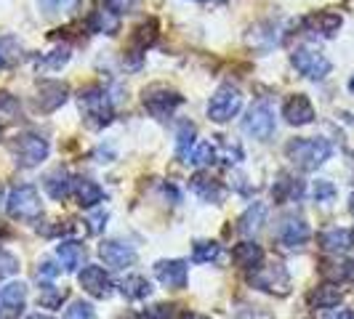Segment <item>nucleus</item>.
Instances as JSON below:
<instances>
[{
	"instance_id": "1",
	"label": "nucleus",
	"mask_w": 354,
	"mask_h": 319,
	"mask_svg": "<svg viewBox=\"0 0 354 319\" xmlns=\"http://www.w3.org/2000/svg\"><path fill=\"white\" fill-rule=\"evenodd\" d=\"M285 155H288V160L299 171L312 173V171L322 168L330 160L333 146H330L328 139H293V142H288V146H285Z\"/></svg>"
},
{
	"instance_id": "2",
	"label": "nucleus",
	"mask_w": 354,
	"mask_h": 319,
	"mask_svg": "<svg viewBox=\"0 0 354 319\" xmlns=\"http://www.w3.org/2000/svg\"><path fill=\"white\" fill-rule=\"evenodd\" d=\"M80 102V112H83V120L88 125L91 130H102L106 125L112 123L115 112H112V102L106 96V90L102 86H88V88L80 90L77 96Z\"/></svg>"
},
{
	"instance_id": "3",
	"label": "nucleus",
	"mask_w": 354,
	"mask_h": 319,
	"mask_svg": "<svg viewBox=\"0 0 354 319\" xmlns=\"http://www.w3.org/2000/svg\"><path fill=\"white\" fill-rule=\"evenodd\" d=\"M6 211L14 221H24V224H35L37 218L43 215V202L40 195L32 184H21L14 186L8 197H6Z\"/></svg>"
},
{
	"instance_id": "4",
	"label": "nucleus",
	"mask_w": 354,
	"mask_h": 319,
	"mask_svg": "<svg viewBox=\"0 0 354 319\" xmlns=\"http://www.w3.org/2000/svg\"><path fill=\"white\" fill-rule=\"evenodd\" d=\"M248 282L261 290V293H269V296H277V298H285L290 293V274L280 261L274 264H261L253 269V274L248 277Z\"/></svg>"
},
{
	"instance_id": "5",
	"label": "nucleus",
	"mask_w": 354,
	"mask_h": 319,
	"mask_svg": "<svg viewBox=\"0 0 354 319\" xmlns=\"http://www.w3.org/2000/svg\"><path fill=\"white\" fill-rule=\"evenodd\" d=\"M142 102H144V109H147L152 117L165 120V117H171L178 106L184 104V96H181L178 90L162 86V83H155V86L144 88Z\"/></svg>"
},
{
	"instance_id": "6",
	"label": "nucleus",
	"mask_w": 354,
	"mask_h": 319,
	"mask_svg": "<svg viewBox=\"0 0 354 319\" xmlns=\"http://www.w3.org/2000/svg\"><path fill=\"white\" fill-rule=\"evenodd\" d=\"M290 64L296 67L299 75L309 77V80H325L330 75V70H333L330 59L325 53H319L317 48H312V46L296 48V51L290 53Z\"/></svg>"
},
{
	"instance_id": "7",
	"label": "nucleus",
	"mask_w": 354,
	"mask_h": 319,
	"mask_svg": "<svg viewBox=\"0 0 354 319\" xmlns=\"http://www.w3.org/2000/svg\"><path fill=\"white\" fill-rule=\"evenodd\" d=\"M48 152H51L48 142L43 136H37V133H21V136H17L11 142V155H14V160H17L21 168H35V165H40L43 160L48 157Z\"/></svg>"
},
{
	"instance_id": "8",
	"label": "nucleus",
	"mask_w": 354,
	"mask_h": 319,
	"mask_svg": "<svg viewBox=\"0 0 354 319\" xmlns=\"http://www.w3.org/2000/svg\"><path fill=\"white\" fill-rule=\"evenodd\" d=\"M274 128H277V123H274V109H272V104L266 99H259L248 109V115L243 117V130L248 136H253V139H259V142L272 139Z\"/></svg>"
},
{
	"instance_id": "9",
	"label": "nucleus",
	"mask_w": 354,
	"mask_h": 319,
	"mask_svg": "<svg viewBox=\"0 0 354 319\" xmlns=\"http://www.w3.org/2000/svg\"><path fill=\"white\" fill-rule=\"evenodd\" d=\"M240 106H243V93H240V88H234V86H221V88L211 96V102H208V117L218 125L230 123L232 117L240 112Z\"/></svg>"
},
{
	"instance_id": "10",
	"label": "nucleus",
	"mask_w": 354,
	"mask_h": 319,
	"mask_svg": "<svg viewBox=\"0 0 354 319\" xmlns=\"http://www.w3.org/2000/svg\"><path fill=\"white\" fill-rule=\"evenodd\" d=\"M77 282H80V287L88 293L91 298H99V301H106L112 296V290H115L109 274H106L102 266H93V264L83 266V271L77 274Z\"/></svg>"
},
{
	"instance_id": "11",
	"label": "nucleus",
	"mask_w": 354,
	"mask_h": 319,
	"mask_svg": "<svg viewBox=\"0 0 354 319\" xmlns=\"http://www.w3.org/2000/svg\"><path fill=\"white\" fill-rule=\"evenodd\" d=\"M67 99H70V86L67 83H62V80H40L35 104L43 115L56 112L59 106L67 104Z\"/></svg>"
},
{
	"instance_id": "12",
	"label": "nucleus",
	"mask_w": 354,
	"mask_h": 319,
	"mask_svg": "<svg viewBox=\"0 0 354 319\" xmlns=\"http://www.w3.org/2000/svg\"><path fill=\"white\" fill-rule=\"evenodd\" d=\"M155 277L168 290H181V287H187V277H189L187 261H181V258H162V261L155 264Z\"/></svg>"
},
{
	"instance_id": "13",
	"label": "nucleus",
	"mask_w": 354,
	"mask_h": 319,
	"mask_svg": "<svg viewBox=\"0 0 354 319\" xmlns=\"http://www.w3.org/2000/svg\"><path fill=\"white\" fill-rule=\"evenodd\" d=\"M312 237V229L309 224L304 221L301 215H285L280 221V229H277V240L283 242L285 248H301L309 242Z\"/></svg>"
},
{
	"instance_id": "14",
	"label": "nucleus",
	"mask_w": 354,
	"mask_h": 319,
	"mask_svg": "<svg viewBox=\"0 0 354 319\" xmlns=\"http://www.w3.org/2000/svg\"><path fill=\"white\" fill-rule=\"evenodd\" d=\"M99 255L112 269H125V266L136 264V248L123 242V240H104L99 245Z\"/></svg>"
},
{
	"instance_id": "15",
	"label": "nucleus",
	"mask_w": 354,
	"mask_h": 319,
	"mask_svg": "<svg viewBox=\"0 0 354 319\" xmlns=\"http://www.w3.org/2000/svg\"><path fill=\"white\" fill-rule=\"evenodd\" d=\"M283 117L288 125L301 128V125L315 123V106H312V102L304 93H293V96H288V102L283 104Z\"/></svg>"
},
{
	"instance_id": "16",
	"label": "nucleus",
	"mask_w": 354,
	"mask_h": 319,
	"mask_svg": "<svg viewBox=\"0 0 354 319\" xmlns=\"http://www.w3.org/2000/svg\"><path fill=\"white\" fill-rule=\"evenodd\" d=\"M189 189L195 192L203 202H213V205H221L227 200V186L221 181H216L211 173H195L189 178Z\"/></svg>"
},
{
	"instance_id": "17",
	"label": "nucleus",
	"mask_w": 354,
	"mask_h": 319,
	"mask_svg": "<svg viewBox=\"0 0 354 319\" xmlns=\"http://www.w3.org/2000/svg\"><path fill=\"white\" fill-rule=\"evenodd\" d=\"M27 303V284L24 282H8L0 287V314L8 319L19 317Z\"/></svg>"
},
{
	"instance_id": "18",
	"label": "nucleus",
	"mask_w": 354,
	"mask_h": 319,
	"mask_svg": "<svg viewBox=\"0 0 354 319\" xmlns=\"http://www.w3.org/2000/svg\"><path fill=\"white\" fill-rule=\"evenodd\" d=\"M43 186H46V192H48V197H51V200H56V202H64V200L75 192V176H72L67 168H56L53 173H48V176H46Z\"/></svg>"
},
{
	"instance_id": "19",
	"label": "nucleus",
	"mask_w": 354,
	"mask_h": 319,
	"mask_svg": "<svg viewBox=\"0 0 354 319\" xmlns=\"http://www.w3.org/2000/svg\"><path fill=\"white\" fill-rule=\"evenodd\" d=\"M86 255H88V250L77 240H62L56 245V258L62 261L67 271H80V266L86 264Z\"/></svg>"
},
{
	"instance_id": "20",
	"label": "nucleus",
	"mask_w": 354,
	"mask_h": 319,
	"mask_svg": "<svg viewBox=\"0 0 354 319\" xmlns=\"http://www.w3.org/2000/svg\"><path fill=\"white\" fill-rule=\"evenodd\" d=\"M272 197H274V202H280V205L296 202V200L304 197V181H299V178L290 176V173H280L277 181L272 184Z\"/></svg>"
},
{
	"instance_id": "21",
	"label": "nucleus",
	"mask_w": 354,
	"mask_h": 319,
	"mask_svg": "<svg viewBox=\"0 0 354 319\" xmlns=\"http://www.w3.org/2000/svg\"><path fill=\"white\" fill-rule=\"evenodd\" d=\"M306 30L309 32H315V35H322V37H333L341 30V24H344V19L333 14V11H317V14H312V17H306Z\"/></svg>"
},
{
	"instance_id": "22",
	"label": "nucleus",
	"mask_w": 354,
	"mask_h": 319,
	"mask_svg": "<svg viewBox=\"0 0 354 319\" xmlns=\"http://www.w3.org/2000/svg\"><path fill=\"white\" fill-rule=\"evenodd\" d=\"M341 301H344V293L333 282L319 284L315 290H309V296H306L309 309H336Z\"/></svg>"
},
{
	"instance_id": "23",
	"label": "nucleus",
	"mask_w": 354,
	"mask_h": 319,
	"mask_svg": "<svg viewBox=\"0 0 354 319\" xmlns=\"http://www.w3.org/2000/svg\"><path fill=\"white\" fill-rule=\"evenodd\" d=\"M319 274H322L325 282L341 284L344 280L352 277V261L349 258H341V255H330V258H325L319 264Z\"/></svg>"
},
{
	"instance_id": "24",
	"label": "nucleus",
	"mask_w": 354,
	"mask_h": 319,
	"mask_svg": "<svg viewBox=\"0 0 354 319\" xmlns=\"http://www.w3.org/2000/svg\"><path fill=\"white\" fill-rule=\"evenodd\" d=\"M232 261L237 269H245V271H253L256 266L264 261V248L256 245V242H240L232 250Z\"/></svg>"
},
{
	"instance_id": "25",
	"label": "nucleus",
	"mask_w": 354,
	"mask_h": 319,
	"mask_svg": "<svg viewBox=\"0 0 354 319\" xmlns=\"http://www.w3.org/2000/svg\"><path fill=\"white\" fill-rule=\"evenodd\" d=\"M72 195H75L80 208H93L104 200V189L91 178H75V192Z\"/></svg>"
},
{
	"instance_id": "26",
	"label": "nucleus",
	"mask_w": 354,
	"mask_h": 319,
	"mask_svg": "<svg viewBox=\"0 0 354 319\" xmlns=\"http://www.w3.org/2000/svg\"><path fill=\"white\" fill-rule=\"evenodd\" d=\"M24 46H21V40L14 35H3L0 37V67H6V70H14L19 67L21 61H24Z\"/></svg>"
},
{
	"instance_id": "27",
	"label": "nucleus",
	"mask_w": 354,
	"mask_h": 319,
	"mask_svg": "<svg viewBox=\"0 0 354 319\" xmlns=\"http://www.w3.org/2000/svg\"><path fill=\"white\" fill-rule=\"evenodd\" d=\"M88 27L99 35H118L120 32V17L112 8H96L88 17Z\"/></svg>"
},
{
	"instance_id": "28",
	"label": "nucleus",
	"mask_w": 354,
	"mask_h": 319,
	"mask_svg": "<svg viewBox=\"0 0 354 319\" xmlns=\"http://www.w3.org/2000/svg\"><path fill=\"white\" fill-rule=\"evenodd\" d=\"M319 248L330 255H341L352 248V234L346 229H328L319 234Z\"/></svg>"
},
{
	"instance_id": "29",
	"label": "nucleus",
	"mask_w": 354,
	"mask_h": 319,
	"mask_svg": "<svg viewBox=\"0 0 354 319\" xmlns=\"http://www.w3.org/2000/svg\"><path fill=\"white\" fill-rule=\"evenodd\" d=\"M264 218H266V205L264 202H253L248 211L240 215V226H237V231H240L243 237H253L256 231L261 229Z\"/></svg>"
},
{
	"instance_id": "30",
	"label": "nucleus",
	"mask_w": 354,
	"mask_h": 319,
	"mask_svg": "<svg viewBox=\"0 0 354 319\" xmlns=\"http://www.w3.org/2000/svg\"><path fill=\"white\" fill-rule=\"evenodd\" d=\"M120 293H123L125 298H131V301H144V298L152 296V284L142 274H131V277H125L123 282H120Z\"/></svg>"
},
{
	"instance_id": "31",
	"label": "nucleus",
	"mask_w": 354,
	"mask_h": 319,
	"mask_svg": "<svg viewBox=\"0 0 354 319\" xmlns=\"http://www.w3.org/2000/svg\"><path fill=\"white\" fill-rule=\"evenodd\" d=\"M70 56H72L70 46H59V48H53V51L37 56L35 67L40 72H56V70H62V67L70 61Z\"/></svg>"
},
{
	"instance_id": "32",
	"label": "nucleus",
	"mask_w": 354,
	"mask_h": 319,
	"mask_svg": "<svg viewBox=\"0 0 354 319\" xmlns=\"http://www.w3.org/2000/svg\"><path fill=\"white\" fill-rule=\"evenodd\" d=\"M158 19H147L142 21L136 30H133V35H131V43L136 46V51H147L149 46H155V40H158Z\"/></svg>"
},
{
	"instance_id": "33",
	"label": "nucleus",
	"mask_w": 354,
	"mask_h": 319,
	"mask_svg": "<svg viewBox=\"0 0 354 319\" xmlns=\"http://www.w3.org/2000/svg\"><path fill=\"white\" fill-rule=\"evenodd\" d=\"M21 120V104L14 93L0 90V125H17Z\"/></svg>"
},
{
	"instance_id": "34",
	"label": "nucleus",
	"mask_w": 354,
	"mask_h": 319,
	"mask_svg": "<svg viewBox=\"0 0 354 319\" xmlns=\"http://www.w3.org/2000/svg\"><path fill=\"white\" fill-rule=\"evenodd\" d=\"M70 298L67 287H56V284H43L40 296H37V306L43 309H62V303Z\"/></svg>"
},
{
	"instance_id": "35",
	"label": "nucleus",
	"mask_w": 354,
	"mask_h": 319,
	"mask_svg": "<svg viewBox=\"0 0 354 319\" xmlns=\"http://www.w3.org/2000/svg\"><path fill=\"white\" fill-rule=\"evenodd\" d=\"M216 160H218V146L211 144V142H203L192 149V155H189V160H187V165H195V168H211Z\"/></svg>"
},
{
	"instance_id": "36",
	"label": "nucleus",
	"mask_w": 354,
	"mask_h": 319,
	"mask_svg": "<svg viewBox=\"0 0 354 319\" xmlns=\"http://www.w3.org/2000/svg\"><path fill=\"white\" fill-rule=\"evenodd\" d=\"M195 125L192 123H181L178 125V133H176V152H178V160L181 162H187L189 155H192V149H195Z\"/></svg>"
},
{
	"instance_id": "37",
	"label": "nucleus",
	"mask_w": 354,
	"mask_h": 319,
	"mask_svg": "<svg viewBox=\"0 0 354 319\" xmlns=\"http://www.w3.org/2000/svg\"><path fill=\"white\" fill-rule=\"evenodd\" d=\"M37 3L48 17H72L83 6V0H37Z\"/></svg>"
},
{
	"instance_id": "38",
	"label": "nucleus",
	"mask_w": 354,
	"mask_h": 319,
	"mask_svg": "<svg viewBox=\"0 0 354 319\" xmlns=\"http://www.w3.org/2000/svg\"><path fill=\"white\" fill-rule=\"evenodd\" d=\"M221 255V245L218 242H208V240H197L192 245V261L195 264H213Z\"/></svg>"
},
{
	"instance_id": "39",
	"label": "nucleus",
	"mask_w": 354,
	"mask_h": 319,
	"mask_svg": "<svg viewBox=\"0 0 354 319\" xmlns=\"http://www.w3.org/2000/svg\"><path fill=\"white\" fill-rule=\"evenodd\" d=\"M187 317H189V311L176 306V303H160V306H152L144 314V319H187Z\"/></svg>"
},
{
	"instance_id": "40",
	"label": "nucleus",
	"mask_w": 354,
	"mask_h": 319,
	"mask_svg": "<svg viewBox=\"0 0 354 319\" xmlns=\"http://www.w3.org/2000/svg\"><path fill=\"white\" fill-rule=\"evenodd\" d=\"M218 160H221L224 165H234V162H240V160H243V149H240V144L224 142L221 146H218Z\"/></svg>"
},
{
	"instance_id": "41",
	"label": "nucleus",
	"mask_w": 354,
	"mask_h": 319,
	"mask_svg": "<svg viewBox=\"0 0 354 319\" xmlns=\"http://www.w3.org/2000/svg\"><path fill=\"white\" fill-rule=\"evenodd\" d=\"M64 319H96V311H93V306L86 301H75L64 311Z\"/></svg>"
},
{
	"instance_id": "42",
	"label": "nucleus",
	"mask_w": 354,
	"mask_h": 319,
	"mask_svg": "<svg viewBox=\"0 0 354 319\" xmlns=\"http://www.w3.org/2000/svg\"><path fill=\"white\" fill-rule=\"evenodd\" d=\"M17 271H19V258L14 253L0 248V280L11 277V274H17Z\"/></svg>"
},
{
	"instance_id": "43",
	"label": "nucleus",
	"mask_w": 354,
	"mask_h": 319,
	"mask_svg": "<svg viewBox=\"0 0 354 319\" xmlns=\"http://www.w3.org/2000/svg\"><path fill=\"white\" fill-rule=\"evenodd\" d=\"M333 197H336V186H333L330 181L322 178V181L315 184V200H317V202H330Z\"/></svg>"
},
{
	"instance_id": "44",
	"label": "nucleus",
	"mask_w": 354,
	"mask_h": 319,
	"mask_svg": "<svg viewBox=\"0 0 354 319\" xmlns=\"http://www.w3.org/2000/svg\"><path fill=\"white\" fill-rule=\"evenodd\" d=\"M142 0H106V6L115 11V14H133L139 8Z\"/></svg>"
},
{
	"instance_id": "45",
	"label": "nucleus",
	"mask_w": 354,
	"mask_h": 319,
	"mask_svg": "<svg viewBox=\"0 0 354 319\" xmlns=\"http://www.w3.org/2000/svg\"><path fill=\"white\" fill-rule=\"evenodd\" d=\"M59 271H62V269H59V266H53L51 258H43V261H40V269H37V277H46V280H53V277H56Z\"/></svg>"
},
{
	"instance_id": "46",
	"label": "nucleus",
	"mask_w": 354,
	"mask_h": 319,
	"mask_svg": "<svg viewBox=\"0 0 354 319\" xmlns=\"http://www.w3.org/2000/svg\"><path fill=\"white\" fill-rule=\"evenodd\" d=\"M234 319H272V314L264 309H243Z\"/></svg>"
},
{
	"instance_id": "47",
	"label": "nucleus",
	"mask_w": 354,
	"mask_h": 319,
	"mask_svg": "<svg viewBox=\"0 0 354 319\" xmlns=\"http://www.w3.org/2000/svg\"><path fill=\"white\" fill-rule=\"evenodd\" d=\"M325 319H354V311L349 309H333V311H328Z\"/></svg>"
},
{
	"instance_id": "48",
	"label": "nucleus",
	"mask_w": 354,
	"mask_h": 319,
	"mask_svg": "<svg viewBox=\"0 0 354 319\" xmlns=\"http://www.w3.org/2000/svg\"><path fill=\"white\" fill-rule=\"evenodd\" d=\"M104 221H106V213H99V215H93V218H91V231L96 234V231L102 229V224H104Z\"/></svg>"
},
{
	"instance_id": "49",
	"label": "nucleus",
	"mask_w": 354,
	"mask_h": 319,
	"mask_svg": "<svg viewBox=\"0 0 354 319\" xmlns=\"http://www.w3.org/2000/svg\"><path fill=\"white\" fill-rule=\"evenodd\" d=\"M27 319H53V317H48V314H32V317H27Z\"/></svg>"
},
{
	"instance_id": "50",
	"label": "nucleus",
	"mask_w": 354,
	"mask_h": 319,
	"mask_svg": "<svg viewBox=\"0 0 354 319\" xmlns=\"http://www.w3.org/2000/svg\"><path fill=\"white\" fill-rule=\"evenodd\" d=\"M187 319H208V317H200V314H189Z\"/></svg>"
},
{
	"instance_id": "51",
	"label": "nucleus",
	"mask_w": 354,
	"mask_h": 319,
	"mask_svg": "<svg viewBox=\"0 0 354 319\" xmlns=\"http://www.w3.org/2000/svg\"><path fill=\"white\" fill-rule=\"evenodd\" d=\"M349 211L354 213V195H352V200H349Z\"/></svg>"
},
{
	"instance_id": "52",
	"label": "nucleus",
	"mask_w": 354,
	"mask_h": 319,
	"mask_svg": "<svg viewBox=\"0 0 354 319\" xmlns=\"http://www.w3.org/2000/svg\"><path fill=\"white\" fill-rule=\"evenodd\" d=\"M349 90H352V93H354V77H352V80H349Z\"/></svg>"
},
{
	"instance_id": "53",
	"label": "nucleus",
	"mask_w": 354,
	"mask_h": 319,
	"mask_svg": "<svg viewBox=\"0 0 354 319\" xmlns=\"http://www.w3.org/2000/svg\"><path fill=\"white\" fill-rule=\"evenodd\" d=\"M200 3H221V0H200Z\"/></svg>"
},
{
	"instance_id": "54",
	"label": "nucleus",
	"mask_w": 354,
	"mask_h": 319,
	"mask_svg": "<svg viewBox=\"0 0 354 319\" xmlns=\"http://www.w3.org/2000/svg\"><path fill=\"white\" fill-rule=\"evenodd\" d=\"M0 234H8V229H6V226H0Z\"/></svg>"
},
{
	"instance_id": "55",
	"label": "nucleus",
	"mask_w": 354,
	"mask_h": 319,
	"mask_svg": "<svg viewBox=\"0 0 354 319\" xmlns=\"http://www.w3.org/2000/svg\"><path fill=\"white\" fill-rule=\"evenodd\" d=\"M349 280H354V261H352V277H349Z\"/></svg>"
},
{
	"instance_id": "56",
	"label": "nucleus",
	"mask_w": 354,
	"mask_h": 319,
	"mask_svg": "<svg viewBox=\"0 0 354 319\" xmlns=\"http://www.w3.org/2000/svg\"><path fill=\"white\" fill-rule=\"evenodd\" d=\"M349 234H352V248H354V229H352V231H349Z\"/></svg>"
},
{
	"instance_id": "57",
	"label": "nucleus",
	"mask_w": 354,
	"mask_h": 319,
	"mask_svg": "<svg viewBox=\"0 0 354 319\" xmlns=\"http://www.w3.org/2000/svg\"><path fill=\"white\" fill-rule=\"evenodd\" d=\"M0 202H3V186H0Z\"/></svg>"
}]
</instances>
